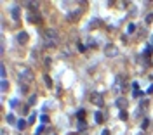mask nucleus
<instances>
[{"label": "nucleus", "mask_w": 153, "mask_h": 135, "mask_svg": "<svg viewBox=\"0 0 153 135\" xmlns=\"http://www.w3.org/2000/svg\"><path fill=\"white\" fill-rule=\"evenodd\" d=\"M18 42H19V43H26V42H28V33H26V31H21V33L18 35Z\"/></svg>", "instance_id": "1"}, {"label": "nucleus", "mask_w": 153, "mask_h": 135, "mask_svg": "<svg viewBox=\"0 0 153 135\" xmlns=\"http://www.w3.org/2000/svg\"><path fill=\"white\" fill-rule=\"evenodd\" d=\"M7 87H9V85H7V81L4 80V81H2V90H7Z\"/></svg>", "instance_id": "16"}, {"label": "nucleus", "mask_w": 153, "mask_h": 135, "mask_svg": "<svg viewBox=\"0 0 153 135\" xmlns=\"http://www.w3.org/2000/svg\"><path fill=\"white\" fill-rule=\"evenodd\" d=\"M103 135H108V130H104V132H103Z\"/></svg>", "instance_id": "22"}, {"label": "nucleus", "mask_w": 153, "mask_h": 135, "mask_svg": "<svg viewBox=\"0 0 153 135\" xmlns=\"http://www.w3.org/2000/svg\"><path fill=\"white\" fill-rule=\"evenodd\" d=\"M44 80H45V85L50 88V87H52V80H50V76H47V74H45V76H44Z\"/></svg>", "instance_id": "5"}, {"label": "nucleus", "mask_w": 153, "mask_h": 135, "mask_svg": "<svg viewBox=\"0 0 153 135\" xmlns=\"http://www.w3.org/2000/svg\"><path fill=\"white\" fill-rule=\"evenodd\" d=\"M84 116H85V111H84V109H82V111H78V118H84Z\"/></svg>", "instance_id": "18"}, {"label": "nucleus", "mask_w": 153, "mask_h": 135, "mask_svg": "<svg viewBox=\"0 0 153 135\" xmlns=\"http://www.w3.org/2000/svg\"><path fill=\"white\" fill-rule=\"evenodd\" d=\"M7 121H9V123H16V118H14L12 114H9V116H7Z\"/></svg>", "instance_id": "10"}, {"label": "nucleus", "mask_w": 153, "mask_h": 135, "mask_svg": "<svg viewBox=\"0 0 153 135\" xmlns=\"http://www.w3.org/2000/svg\"><path fill=\"white\" fill-rule=\"evenodd\" d=\"M106 54H108V56H115V54H116V52H115V47H108V49H106Z\"/></svg>", "instance_id": "6"}, {"label": "nucleus", "mask_w": 153, "mask_h": 135, "mask_svg": "<svg viewBox=\"0 0 153 135\" xmlns=\"http://www.w3.org/2000/svg\"><path fill=\"white\" fill-rule=\"evenodd\" d=\"M94 120H96V123H103V114L98 111V113L94 114Z\"/></svg>", "instance_id": "4"}, {"label": "nucleus", "mask_w": 153, "mask_h": 135, "mask_svg": "<svg viewBox=\"0 0 153 135\" xmlns=\"http://www.w3.org/2000/svg\"><path fill=\"white\" fill-rule=\"evenodd\" d=\"M40 120H42V123H47V121H49V118H47L45 114H42V116H40Z\"/></svg>", "instance_id": "13"}, {"label": "nucleus", "mask_w": 153, "mask_h": 135, "mask_svg": "<svg viewBox=\"0 0 153 135\" xmlns=\"http://www.w3.org/2000/svg\"><path fill=\"white\" fill-rule=\"evenodd\" d=\"M33 121H35V113H32V114H30V120H28V123H33Z\"/></svg>", "instance_id": "12"}, {"label": "nucleus", "mask_w": 153, "mask_h": 135, "mask_svg": "<svg viewBox=\"0 0 153 135\" xmlns=\"http://www.w3.org/2000/svg\"><path fill=\"white\" fill-rule=\"evenodd\" d=\"M134 30H136V26H134V24H129V30H127V31H129V33H132Z\"/></svg>", "instance_id": "14"}, {"label": "nucleus", "mask_w": 153, "mask_h": 135, "mask_svg": "<svg viewBox=\"0 0 153 135\" xmlns=\"http://www.w3.org/2000/svg\"><path fill=\"white\" fill-rule=\"evenodd\" d=\"M120 120H127V113L125 111H120Z\"/></svg>", "instance_id": "11"}, {"label": "nucleus", "mask_w": 153, "mask_h": 135, "mask_svg": "<svg viewBox=\"0 0 153 135\" xmlns=\"http://www.w3.org/2000/svg\"><path fill=\"white\" fill-rule=\"evenodd\" d=\"M116 104H118V107H124V106H125V99L118 97V99H116Z\"/></svg>", "instance_id": "7"}, {"label": "nucleus", "mask_w": 153, "mask_h": 135, "mask_svg": "<svg viewBox=\"0 0 153 135\" xmlns=\"http://www.w3.org/2000/svg\"><path fill=\"white\" fill-rule=\"evenodd\" d=\"M90 99H92V102H98L99 106L103 104V99H101V95H99V94H94V95H92Z\"/></svg>", "instance_id": "2"}, {"label": "nucleus", "mask_w": 153, "mask_h": 135, "mask_svg": "<svg viewBox=\"0 0 153 135\" xmlns=\"http://www.w3.org/2000/svg\"><path fill=\"white\" fill-rule=\"evenodd\" d=\"M10 106L16 107V106H18V99H12V101H10Z\"/></svg>", "instance_id": "17"}, {"label": "nucleus", "mask_w": 153, "mask_h": 135, "mask_svg": "<svg viewBox=\"0 0 153 135\" xmlns=\"http://www.w3.org/2000/svg\"><path fill=\"white\" fill-rule=\"evenodd\" d=\"M78 50H80V52H85V45H82V43H78Z\"/></svg>", "instance_id": "15"}, {"label": "nucleus", "mask_w": 153, "mask_h": 135, "mask_svg": "<svg viewBox=\"0 0 153 135\" xmlns=\"http://www.w3.org/2000/svg\"><path fill=\"white\" fill-rule=\"evenodd\" d=\"M78 128H80V130H82V128H85V123H84V121H80V123H78Z\"/></svg>", "instance_id": "20"}, {"label": "nucleus", "mask_w": 153, "mask_h": 135, "mask_svg": "<svg viewBox=\"0 0 153 135\" xmlns=\"http://www.w3.org/2000/svg\"><path fill=\"white\" fill-rule=\"evenodd\" d=\"M10 14L14 16V19H19V7H12V10H10Z\"/></svg>", "instance_id": "3"}, {"label": "nucleus", "mask_w": 153, "mask_h": 135, "mask_svg": "<svg viewBox=\"0 0 153 135\" xmlns=\"http://www.w3.org/2000/svg\"><path fill=\"white\" fill-rule=\"evenodd\" d=\"M146 92H148V94H153V85H150V87H148V90H146Z\"/></svg>", "instance_id": "21"}, {"label": "nucleus", "mask_w": 153, "mask_h": 135, "mask_svg": "<svg viewBox=\"0 0 153 135\" xmlns=\"http://www.w3.org/2000/svg\"><path fill=\"white\" fill-rule=\"evenodd\" d=\"M28 19L33 21V23H38V21H40V16H28Z\"/></svg>", "instance_id": "9"}, {"label": "nucleus", "mask_w": 153, "mask_h": 135, "mask_svg": "<svg viewBox=\"0 0 153 135\" xmlns=\"http://www.w3.org/2000/svg\"><path fill=\"white\" fill-rule=\"evenodd\" d=\"M24 127H26V123H24V120H19V121H18V128H19V130H23Z\"/></svg>", "instance_id": "8"}, {"label": "nucleus", "mask_w": 153, "mask_h": 135, "mask_svg": "<svg viewBox=\"0 0 153 135\" xmlns=\"http://www.w3.org/2000/svg\"><path fill=\"white\" fill-rule=\"evenodd\" d=\"M150 21H153V14H150V16H146V23H150Z\"/></svg>", "instance_id": "19"}]
</instances>
